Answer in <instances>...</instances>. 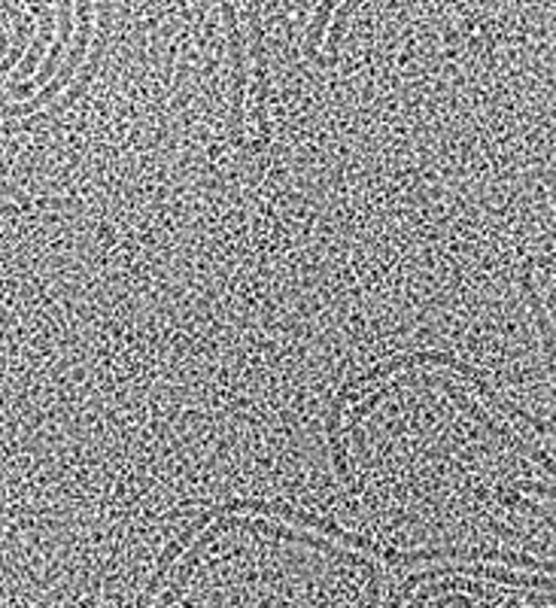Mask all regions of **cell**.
Instances as JSON below:
<instances>
[{
	"label": "cell",
	"mask_w": 556,
	"mask_h": 608,
	"mask_svg": "<svg viewBox=\"0 0 556 608\" xmlns=\"http://www.w3.org/2000/svg\"><path fill=\"white\" fill-rule=\"evenodd\" d=\"M97 7H92V3H76V37H73V47L71 52H68V61L61 64L59 76L52 80V83L43 89V92H37L31 101H22V104H3V120L7 122H16L19 116H28V120H34V116H40L43 110H49L52 104H55V95H59L61 89H71L73 80L80 76V71H83L85 64V52H92V47H95V34H97V24H95V16Z\"/></svg>",
	"instance_id": "obj_1"
},
{
	"label": "cell",
	"mask_w": 556,
	"mask_h": 608,
	"mask_svg": "<svg viewBox=\"0 0 556 608\" xmlns=\"http://www.w3.org/2000/svg\"><path fill=\"white\" fill-rule=\"evenodd\" d=\"M223 12L225 37H228V59H231V113H228V141L231 146L244 144V120H247V89H249V73H247V40H244V31H240V22H237V7L231 3H223L219 7Z\"/></svg>",
	"instance_id": "obj_2"
},
{
	"label": "cell",
	"mask_w": 556,
	"mask_h": 608,
	"mask_svg": "<svg viewBox=\"0 0 556 608\" xmlns=\"http://www.w3.org/2000/svg\"><path fill=\"white\" fill-rule=\"evenodd\" d=\"M73 19H76V3H59V16H55V22H59V28H55V40H52V47H49V52H47V61H43V64H40V73H37V76H31V80H28V83H22V85H16V83H7V89H3V92H7V101H19V104H22V97H31V92H43V89H47L49 83H52V80H55V76H59V73L55 71H61L59 68V61L61 64H64V49H71L73 47V31H76V22H73Z\"/></svg>",
	"instance_id": "obj_3"
},
{
	"label": "cell",
	"mask_w": 556,
	"mask_h": 608,
	"mask_svg": "<svg viewBox=\"0 0 556 608\" xmlns=\"http://www.w3.org/2000/svg\"><path fill=\"white\" fill-rule=\"evenodd\" d=\"M249 55H253V73H256V107L253 120L259 128V146L271 144V116H268V101H271V80H268V59H265V34H261V19L256 7H249Z\"/></svg>",
	"instance_id": "obj_4"
},
{
	"label": "cell",
	"mask_w": 556,
	"mask_h": 608,
	"mask_svg": "<svg viewBox=\"0 0 556 608\" xmlns=\"http://www.w3.org/2000/svg\"><path fill=\"white\" fill-rule=\"evenodd\" d=\"M228 526H253V524H249V521H240V517H235V514H231V517H219V521H214V524L207 526L202 536H198V542H195V545L189 548V554H186V557L177 563V573H174V578H171V587H167L162 597L155 599L153 608H174V602H177V599L186 594L192 575L198 573L204 550L210 548V545H214L216 538L223 536Z\"/></svg>",
	"instance_id": "obj_5"
},
{
	"label": "cell",
	"mask_w": 556,
	"mask_h": 608,
	"mask_svg": "<svg viewBox=\"0 0 556 608\" xmlns=\"http://www.w3.org/2000/svg\"><path fill=\"white\" fill-rule=\"evenodd\" d=\"M104 49H107V34H104V24H97V34H95V47H92V55H89V61H85V68L80 71V76L73 80V85L64 92V97L61 101H55L52 107L43 110L40 116H34V120L28 122H19V125H12V122H7L3 128L7 132H19V128H31L34 122L40 120H55V116H61V113H68V110L80 101V97L89 92V85L95 83V73L101 71V59H104Z\"/></svg>",
	"instance_id": "obj_6"
},
{
	"label": "cell",
	"mask_w": 556,
	"mask_h": 608,
	"mask_svg": "<svg viewBox=\"0 0 556 608\" xmlns=\"http://www.w3.org/2000/svg\"><path fill=\"white\" fill-rule=\"evenodd\" d=\"M334 3H320L317 10H313V19L308 24V34H305V59L313 64V68H320V71H334L338 68V61H332L329 55H322V34H326V28H332L334 19Z\"/></svg>",
	"instance_id": "obj_7"
},
{
	"label": "cell",
	"mask_w": 556,
	"mask_h": 608,
	"mask_svg": "<svg viewBox=\"0 0 556 608\" xmlns=\"http://www.w3.org/2000/svg\"><path fill=\"white\" fill-rule=\"evenodd\" d=\"M52 16H59V7H43V22H40V31H37L34 43H31V49H28V55L22 59V64H19V68L10 73L12 80H16V85H22V83H28V80H31V71H34V64L43 59V47H47L49 40H55L52 28H59V22H52ZM43 61H47V59H43ZM12 80H7V83H12Z\"/></svg>",
	"instance_id": "obj_8"
},
{
	"label": "cell",
	"mask_w": 556,
	"mask_h": 608,
	"mask_svg": "<svg viewBox=\"0 0 556 608\" xmlns=\"http://www.w3.org/2000/svg\"><path fill=\"white\" fill-rule=\"evenodd\" d=\"M353 10H356L353 3H341V7L334 10L332 31H329V43H326V49H329V59H332V61H338V47H341L343 24H347V19H350V12H353Z\"/></svg>",
	"instance_id": "obj_9"
}]
</instances>
